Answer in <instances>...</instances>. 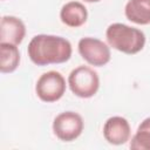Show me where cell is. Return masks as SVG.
<instances>
[{
    "mask_svg": "<svg viewBox=\"0 0 150 150\" xmlns=\"http://www.w3.org/2000/svg\"><path fill=\"white\" fill-rule=\"evenodd\" d=\"M88 18V12L84 5L79 1H69L64 4L60 12L61 21L69 27L77 28L81 27Z\"/></svg>",
    "mask_w": 150,
    "mask_h": 150,
    "instance_id": "9c48e42d",
    "label": "cell"
},
{
    "mask_svg": "<svg viewBox=\"0 0 150 150\" xmlns=\"http://www.w3.org/2000/svg\"><path fill=\"white\" fill-rule=\"evenodd\" d=\"M83 125V120L80 114L75 111H64L54 118L53 131L59 139L71 142L82 134Z\"/></svg>",
    "mask_w": 150,
    "mask_h": 150,
    "instance_id": "5b68a950",
    "label": "cell"
},
{
    "mask_svg": "<svg viewBox=\"0 0 150 150\" xmlns=\"http://www.w3.org/2000/svg\"><path fill=\"white\" fill-rule=\"evenodd\" d=\"M77 48L82 59L91 66L102 67L110 61L111 55L108 45L96 38H82Z\"/></svg>",
    "mask_w": 150,
    "mask_h": 150,
    "instance_id": "8992f818",
    "label": "cell"
},
{
    "mask_svg": "<svg viewBox=\"0 0 150 150\" xmlns=\"http://www.w3.org/2000/svg\"><path fill=\"white\" fill-rule=\"evenodd\" d=\"M129 122L121 116H112L108 118L103 125V136L105 141L114 145H121L130 138Z\"/></svg>",
    "mask_w": 150,
    "mask_h": 150,
    "instance_id": "52a82bcc",
    "label": "cell"
},
{
    "mask_svg": "<svg viewBox=\"0 0 150 150\" xmlns=\"http://www.w3.org/2000/svg\"><path fill=\"white\" fill-rule=\"evenodd\" d=\"M71 52V45L67 39L48 34L35 35L27 48L29 59L36 66L63 63L70 59Z\"/></svg>",
    "mask_w": 150,
    "mask_h": 150,
    "instance_id": "6da1fadb",
    "label": "cell"
},
{
    "mask_svg": "<svg viewBox=\"0 0 150 150\" xmlns=\"http://www.w3.org/2000/svg\"><path fill=\"white\" fill-rule=\"evenodd\" d=\"M35 93L43 102L52 103L59 101L66 93V80L59 71H47L39 77Z\"/></svg>",
    "mask_w": 150,
    "mask_h": 150,
    "instance_id": "277c9868",
    "label": "cell"
},
{
    "mask_svg": "<svg viewBox=\"0 0 150 150\" xmlns=\"http://www.w3.org/2000/svg\"><path fill=\"white\" fill-rule=\"evenodd\" d=\"M68 84L74 95L89 98L93 97L100 87V79L97 73L87 66H79L73 69L68 76Z\"/></svg>",
    "mask_w": 150,
    "mask_h": 150,
    "instance_id": "3957f363",
    "label": "cell"
},
{
    "mask_svg": "<svg viewBox=\"0 0 150 150\" xmlns=\"http://www.w3.org/2000/svg\"><path fill=\"white\" fill-rule=\"evenodd\" d=\"M130 148L135 150H150V117L145 118L131 138Z\"/></svg>",
    "mask_w": 150,
    "mask_h": 150,
    "instance_id": "7c38bea8",
    "label": "cell"
},
{
    "mask_svg": "<svg viewBox=\"0 0 150 150\" xmlns=\"http://www.w3.org/2000/svg\"><path fill=\"white\" fill-rule=\"evenodd\" d=\"M86 2H97V1H100V0H84Z\"/></svg>",
    "mask_w": 150,
    "mask_h": 150,
    "instance_id": "4fadbf2b",
    "label": "cell"
},
{
    "mask_svg": "<svg viewBox=\"0 0 150 150\" xmlns=\"http://www.w3.org/2000/svg\"><path fill=\"white\" fill-rule=\"evenodd\" d=\"M105 38L110 47L129 55L141 52L145 45V35L141 29L118 22L107 28Z\"/></svg>",
    "mask_w": 150,
    "mask_h": 150,
    "instance_id": "7a4b0ae2",
    "label": "cell"
},
{
    "mask_svg": "<svg viewBox=\"0 0 150 150\" xmlns=\"http://www.w3.org/2000/svg\"><path fill=\"white\" fill-rule=\"evenodd\" d=\"M26 35L25 23L16 16L5 15L0 22V43L20 45Z\"/></svg>",
    "mask_w": 150,
    "mask_h": 150,
    "instance_id": "ba28073f",
    "label": "cell"
},
{
    "mask_svg": "<svg viewBox=\"0 0 150 150\" xmlns=\"http://www.w3.org/2000/svg\"><path fill=\"white\" fill-rule=\"evenodd\" d=\"M129 21L137 25L150 23V0H129L124 8Z\"/></svg>",
    "mask_w": 150,
    "mask_h": 150,
    "instance_id": "30bf717a",
    "label": "cell"
},
{
    "mask_svg": "<svg viewBox=\"0 0 150 150\" xmlns=\"http://www.w3.org/2000/svg\"><path fill=\"white\" fill-rule=\"evenodd\" d=\"M20 62V52L16 45L0 43V71L12 73Z\"/></svg>",
    "mask_w": 150,
    "mask_h": 150,
    "instance_id": "8fae6325",
    "label": "cell"
}]
</instances>
